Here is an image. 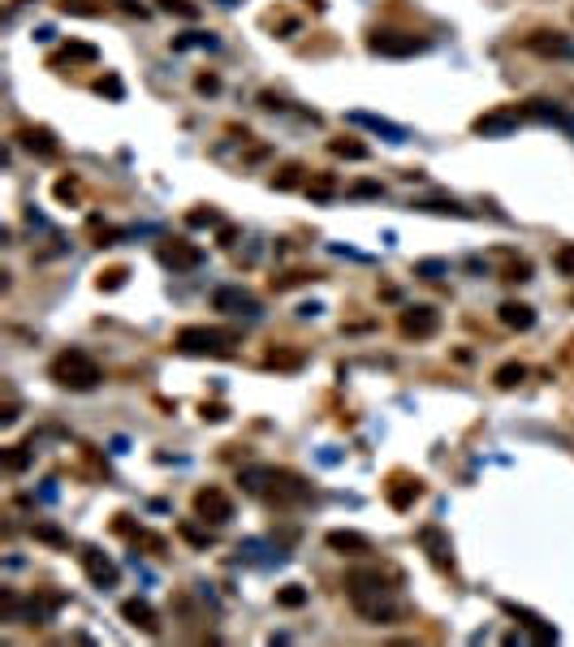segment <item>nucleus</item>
<instances>
[{"instance_id":"1","label":"nucleus","mask_w":574,"mask_h":647,"mask_svg":"<svg viewBox=\"0 0 574 647\" xmlns=\"http://www.w3.org/2000/svg\"><path fill=\"white\" fill-rule=\"evenodd\" d=\"M345 596H350V609L363 617V621H372V626H393L398 613H402L398 609V596L389 587V574L376 570V565H354L345 574Z\"/></svg>"},{"instance_id":"2","label":"nucleus","mask_w":574,"mask_h":647,"mask_svg":"<svg viewBox=\"0 0 574 647\" xmlns=\"http://www.w3.org/2000/svg\"><path fill=\"white\" fill-rule=\"evenodd\" d=\"M237 484L246 492H255V496H264V501H272V505H303L311 496V484L303 475L285 471V466H246L237 475Z\"/></svg>"},{"instance_id":"3","label":"nucleus","mask_w":574,"mask_h":647,"mask_svg":"<svg viewBox=\"0 0 574 647\" xmlns=\"http://www.w3.org/2000/svg\"><path fill=\"white\" fill-rule=\"evenodd\" d=\"M48 380L69 388V393H91L104 380V371L87 350H61V355L48 362Z\"/></svg>"},{"instance_id":"4","label":"nucleus","mask_w":574,"mask_h":647,"mask_svg":"<svg viewBox=\"0 0 574 647\" xmlns=\"http://www.w3.org/2000/svg\"><path fill=\"white\" fill-rule=\"evenodd\" d=\"M242 341L234 328H203V324H190V328H182L177 332V350L182 355H212V358H229L234 355V346Z\"/></svg>"},{"instance_id":"5","label":"nucleus","mask_w":574,"mask_h":647,"mask_svg":"<svg viewBox=\"0 0 574 647\" xmlns=\"http://www.w3.org/2000/svg\"><path fill=\"white\" fill-rule=\"evenodd\" d=\"M368 48L380 52V57H419L428 52V39L415 31H393V27H380V31L368 35Z\"/></svg>"},{"instance_id":"6","label":"nucleus","mask_w":574,"mask_h":647,"mask_svg":"<svg viewBox=\"0 0 574 647\" xmlns=\"http://www.w3.org/2000/svg\"><path fill=\"white\" fill-rule=\"evenodd\" d=\"M523 48L536 52V57H544V61H574V39L570 35H562V31H548V27L527 35Z\"/></svg>"},{"instance_id":"7","label":"nucleus","mask_w":574,"mask_h":647,"mask_svg":"<svg viewBox=\"0 0 574 647\" xmlns=\"http://www.w3.org/2000/svg\"><path fill=\"white\" fill-rule=\"evenodd\" d=\"M398 332H402L406 341H428V337H437L440 332V311L437 307H406L402 316H398Z\"/></svg>"},{"instance_id":"8","label":"nucleus","mask_w":574,"mask_h":647,"mask_svg":"<svg viewBox=\"0 0 574 647\" xmlns=\"http://www.w3.org/2000/svg\"><path fill=\"white\" fill-rule=\"evenodd\" d=\"M195 514L203 518V522H212V526H225L229 518H234V501H229V492L216 484H207L195 492Z\"/></svg>"},{"instance_id":"9","label":"nucleus","mask_w":574,"mask_h":647,"mask_svg":"<svg viewBox=\"0 0 574 647\" xmlns=\"http://www.w3.org/2000/svg\"><path fill=\"white\" fill-rule=\"evenodd\" d=\"M156 255H160V263L173 268V272H190V268L203 263V251L195 242H186V238H165V242L156 246Z\"/></svg>"},{"instance_id":"10","label":"nucleus","mask_w":574,"mask_h":647,"mask_svg":"<svg viewBox=\"0 0 574 647\" xmlns=\"http://www.w3.org/2000/svg\"><path fill=\"white\" fill-rule=\"evenodd\" d=\"M31 156H43V160H52V156H61V143H57V134L48 126H22L18 134H13Z\"/></svg>"},{"instance_id":"11","label":"nucleus","mask_w":574,"mask_h":647,"mask_svg":"<svg viewBox=\"0 0 574 647\" xmlns=\"http://www.w3.org/2000/svg\"><path fill=\"white\" fill-rule=\"evenodd\" d=\"M212 307L216 311H229V316H260V298L246 290H234V285H225V290L212 293Z\"/></svg>"},{"instance_id":"12","label":"nucleus","mask_w":574,"mask_h":647,"mask_svg":"<svg viewBox=\"0 0 574 647\" xmlns=\"http://www.w3.org/2000/svg\"><path fill=\"white\" fill-rule=\"evenodd\" d=\"M384 496H389V505L393 510H410L419 496H423V479H410V475H393L389 484H384Z\"/></svg>"},{"instance_id":"13","label":"nucleus","mask_w":574,"mask_h":647,"mask_svg":"<svg viewBox=\"0 0 574 647\" xmlns=\"http://www.w3.org/2000/svg\"><path fill=\"white\" fill-rule=\"evenodd\" d=\"M518 121H523V108H497V113L475 117V134H484V138H493V134H509Z\"/></svg>"},{"instance_id":"14","label":"nucleus","mask_w":574,"mask_h":647,"mask_svg":"<svg viewBox=\"0 0 574 647\" xmlns=\"http://www.w3.org/2000/svg\"><path fill=\"white\" fill-rule=\"evenodd\" d=\"M78 561H82V570H87V579L91 582H117V565H112V557H104L100 549H82L78 552Z\"/></svg>"},{"instance_id":"15","label":"nucleus","mask_w":574,"mask_h":647,"mask_svg":"<svg viewBox=\"0 0 574 647\" xmlns=\"http://www.w3.org/2000/svg\"><path fill=\"white\" fill-rule=\"evenodd\" d=\"M324 544L333 552H341V557H363V552H372V540L359 535V531H329Z\"/></svg>"},{"instance_id":"16","label":"nucleus","mask_w":574,"mask_h":647,"mask_svg":"<svg viewBox=\"0 0 574 647\" xmlns=\"http://www.w3.org/2000/svg\"><path fill=\"white\" fill-rule=\"evenodd\" d=\"M121 617H126L130 626H138V630H147V635H160V617H156V609H151L147 600H126V604H121Z\"/></svg>"},{"instance_id":"17","label":"nucleus","mask_w":574,"mask_h":647,"mask_svg":"<svg viewBox=\"0 0 574 647\" xmlns=\"http://www.w3.org/2000/svg\"><path fill=\"white\" fill-rule=\"evenodd\" d=\"M497 320L506 324V328H518V332H527V328L536 324V311H531L527 302H514V298H509V302H501V307H497Z\"/></svg>"},{"instance_id":"18","label":"nucleus","mask_w":574,"mask_h":647,"mask_svg":"<svg viewBox=\"0 0 574 647\" xmlns=\"http://www.w3.org/2000/svg\"><path fill=\"white\" fill-rule=\"evenodd\" d=\"M329 152L337 156V160H368L372 152H368V143H359V138H333L329 143Z\"/></svg>"},{"instance_id":"19","label":"nucleus","mask_w":574,"mask_h":647,"mask_svg":"<svg viewBox=\"0 0 574 647\" xmlns=\"http://www.w3.org/2000/svg\"><path fill=\"white\" fill-rule=\"evenodd\" d=\"M493 380H497V388H514L527 380V367L523 362H501L497 371H493Z\"/></svg>"},{"instance_id":"20","label":"nucleus","mask_w":574,"mask_h":647,"mask_svg":"<svg viewBox=\"0 0 574 647\" xmlns=\"http://www.w3.org/2000/svg\"><path fill=\"white\" fill-rule=\"evenodd\" d=\"M96 57H100V52H96L91 43H69V48H61V52H57V57H52L48 65L57 69L61 61H96Z\"/></svg>"},{"instance_id":"21","label":"nucleus","mask_w":574,"mask_h":647,"mask_svg":"<svg viewBox=\"0 0 574 647\" xmlns=\"http://www.w3.org/2000/svg\"><path fill=\"white\" fill-rule=\"evenodd\" d=\"M264 367L294 371V367H303V355H299V350H268V355H264Z\"/></svg>"},{"instance_id":"22","label":"nucleus","mask_w":574,"mask_h":647,"mask_svg":"<svg viewBox=\"0 0 574 647\" xmlns=\"http://www.w3.org/2000/svg\"><path fill=\"white\" fill-rule=\"evenodd\" d=\"M156 9H160V13H173V18H186V22L199 18V4H195V0H156Z\"/></svg>"},{"instance_id":"23","label":"nucleus","mask_w":574,"mask_h":647,"mask_svg":"<svg viewBox=\"0 0 574 647\" xmlns=\"http://www.w3.org/2000/svg\"><path fill=\"white\" fill-rule=\"evenodd\" d=\"M419 540L432 549V557H437L440 565H449V544L440 540V526H423V531H419Z\"/></svg>"},{"instance_id":"24","label":"nucleus","mask_w":574,"mask_h":647,"mask_svg":"<svg viewBox=\"0 0 574 647\" xmlns=\"http://www.w3.org/2000/svg\"><path fill=\"white\" fill-rule=\"evenodd\" d=\"M303 164L299 160H290L285 164V168H281V173H276V177H272V186H276V191H294V186H299V182H303Z\"/></svg>"},{"instance_id":"25","label":"nucleus","mask_w":574,"mask_h":647,"mask_svg":"<svg viewBox=\"0 0 574 647\" xmlns=\"http://www.w3.org/2000/svg\"><path fill=\"white\" fill-rule=\"evenodd\" d=\"M276 604H281V609H303V604H306V591L299 587V582H285V587L276 591Z\"/></svg>"},{"instance_id":"26","label":"nucleus","mask_w":574,"mask_h":647,"mask_svg":"<svg viewBox=\"0 0 574 647\" xmlns=\"http://www.w3.org/2000/svg\"><path fill=\"white\" fill-rule=\"evenodd\" d=\"M553 268H557L562 277H574V242L557 246V255H553Z\"/></svg>"},{"instance_id":"27","label":"nucleus","mask_w":574,"mask_h":647,"mask_svg":"<svg viewBox=\"0 0 574 647\" xmlns=\"http://www.w3.org/2000/svg\"><path fill=\"white\" fill-rule=\"evenodd\" d=\"M306 191L315 194V199H329V194L337 191V182H333V173H320V177H311V182H306Z\"/></svg>"},{"instance_id":"28","label":"nucleus","mask_w":574,"mask_h":647,"mask_svg":"<svg viewBox=\"0 0 574 647\" xmlns=\"http://www.w3.org/2000/svg\"><path fill=\"white\" fill-rule=\"evenodd\" d=\"M35 540H43V544H57V549H66L69 540L57 531V526H48V522H35Z\"/></svg>"},{"instance_id":"29","label":"nucleus","mask_w":574,"mask_h":647,"mask_svg":"<svg viewBox=\"0 0 574 647\" xmlns=\"http://www.w3.org/2000/svg\"><path fill=\"white\" fill-rule=\"evenodd\" d=\"M501 281H518V285H523V281H531V263H527V259H514L506 272H501Z\"/></svg>"},{"instance_id":"30","label":"nucleus","mask_w":574,"mask_h":647,"mask_svg":"<svg viewBox=\"0 0 574 647\" xmlns=\"http://www.w3.org/2000/svg\"><path fill=\"white\" fill-rule=\"evenodd\" d=\"M78 194H82L78 177H61V182H57V199H61V203H74Z\"/></svg>"},{"instance_id":"31","label":"nucleus","mask_w":574,"mask_h":647,"mask_svg":"<svg viewBox=\"0 0 574 647\" xmlns=\"http://www.w3.org/2000/svg\"><path fill=\"white\" fill-rule=\"evenodd\" d=\"M126 277H130L126 268H112V272H100V290H121V285H126Z\"/></svg>"},{"instance_id":"32","label":"nucleus","mask_w":574,"mask_h":647,"mask_svg":"<svg viewBox=\"0 0 574 647\" xmlns=\"http://www.w3.org/2000/svg\"><path fill=\"white\" fill-rule=\"evenodd\" d=\"M27 462H31V453H27V445H13V449L4 453V466H9V471H22Z\"/></svg>"},{"instance_id":"33","label":"nucleus","mask_w":574,"mask_h":647,"mask_svg":"<svg viewBox=\"0 0 574 647\" xmlns=\"http://www.w3.org/2000/svg\"><path fill=\"white\" fill-rule=\"evenodd\" d=\"M216 221H221V216H216V207H207V212H190V216H186V225L190 229H203V225H216Z\"/></svg>"},{"instance_id":"34","label":"nucleus","mask_w":574,"mask_h":647,"mask_svg":"<svg viewBox=\"0 0 574 647\" xmlns=\"http://www.w3.org/2000/svg\"><path fill=\"white\" fill-rule=\"evenodd\" d=\"M306 281H320L315 272H290V277H281L276 281V290H290V285H306Z\"/></svg>"},{"instance_id":"35","label":"nucleus","mask_w":574,"mask_h":647,"mask_svg":"<svg viewBox=\"0 0 574 647\" xmlns=\"http://www.w3.org/2000/svg\"><path fill=\"white\" fill-rule=\"evenodd\" d=\"M195 87H199L203 96H216V91H221V78H216V74H199V78H195Z\"/></svg>"},{"instance_id":"36","label":"nucleus","mask_w":574,"mask_h":647,"mask_svg":"<svg viewBox=\"0 0 574 647\" xmlns=\"http://www.w3.org/2000/svg\"><path fill=\"white\" fill-rule=\"evenodd\" d=\"M0 423H4V427H9V423H18V401H13V397L4 401V410H0Z\"/></svg>"},{"instance_id":"37","label":"nucleus","mask_w":574,"mask_h":647,"mask_svg":"<svg viewBox=\"0 0 574 647\" xmlns=\"http://www.w3.org/2000/svg\"><path fill=\"white\" fill-rule=\"evenodd\" d=\"M415 272H419V277H428V281H437V272H445V263H419Z\"/></svg>"},{"instance_id":"38","label":"nucleus","mask_w":574,"mask_h":647,"mask_svg":"<svg viewBox=\"0 0 574 647\" xmlns=\"http://www.w3.org/2000/svg\"><path fill=\"white\" fill-rule=\"evenodd\" d=\"M260 104H264V108H285V104H281V96H272V91H264V96H260Z\"/></svg>"},{"instance_id":"39","label":"nucleus","mask_w":574,"mask_h":647,"mask_svg":"<svg viewBox=\"0 0 574 647\" xmlns=\"http://www.w3.org/2000/svg\"><path fill=\"white\" fill-rule=\"evenodd\" d=\"M354 194H380V186H376V182H359V186H354Z\"/></svg>"},{"instance_id":"40","label":"nucleus","mask_w":574,"mask_h":647,"mask_svg":"<svg viewBox=\"0 0 574 647\" xmlns=\"http://www.w3.org/2000/svg\"><path fill=\"white\" fill-rule=\"evenodd\" d=\"M570 302H574V298H570Z\"/></svg>"},{"instance_id":"41","label":"nucleus","mask_w":574,"mask_h":647,"mask_svg":"<svg viewBox=\"0 0 574 647\" xmlns=\"http://www.w3.org/2000/svg\"><path fill=\"white\" fill-rule=\"evenodd\" d=\"M570 18H574V13H570Z\"/></svg>"}]
</instances>
